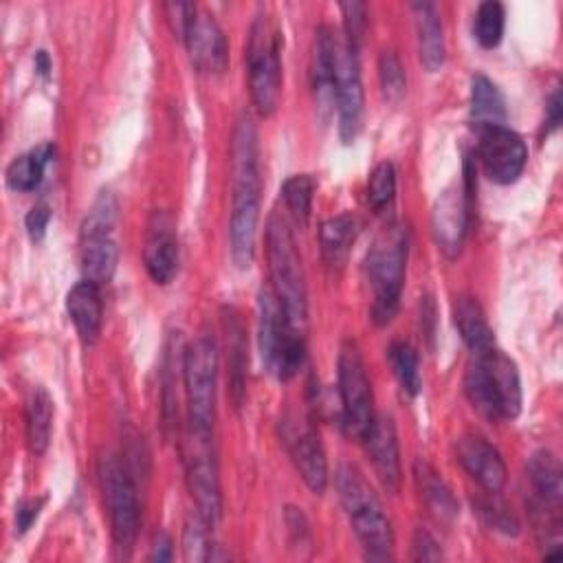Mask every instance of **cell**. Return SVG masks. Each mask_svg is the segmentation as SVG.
<instances>
[{
    "instance_id": "obj_1",
    "label": "cell",
    "mask_w": 563,
    "mask_h": 563,
    "mask_svg": "<svg viewBox=\"0 0 563 563\" xmlns=\"http://www.w3.org/2000/svg\"><path fill=\"white\" fill-rule=\"evenodd\" d=\"M260 145L257 130L249 114L235 121L231 136V218L229 244L238 268H249L255 255V235L260 220Z\"/></svg>"
},
{
    "instance_id": "obj_2",
    "label": "cell",
    "mask_w": 563,
    "mask_h": 563,
    "mask_svg": "<svg viewBox=\"0 0 563 563\" xmlns=\"http://www.w3.org/2000/svg\"><path fill=\"white\" fill-rule=\"evenodd\" d=\"M407 255L409 229L402 222L385 224L365 255V275L372 288V321L376 325H387L398 312Z\"/></svg>"
},
{
    "instance_id": "obj_3",
    "label": "cell",
    "mask_w": 563,
    "mask_h": 563,
    "mask_svg": "<svg viewBox=\"0 0 563 563\" xmlns=\"http://www.w3.org/2000/svg\"><path fill=\"white\" fill-rule=\"evenodd\" d=\"M334 488L352 523V530L365 550V556L369 561L391 559V548H394L391 521L385 515L378 495L374 493L369 482L363 477V473L350 462L339 464L334 473Z\"/></svg>"
},
{
    "instance_id": "obj_4",
    "label": "cell",
    "mask_w": 563,
    "mask_h": 563,
    "mask_svg": "<svg viewBox=\"0 0 563 563\" xmlns=\"http://www.w3.org/2000/svg\"><path fill=\"white\" fill-rule=\"evenodd\" d=\"M266 260L271 273V288L277 295L288 323L306 334L308 323V292L301 255L295 235L279 213H271L266 222Z\"/></svg>"
},
{
    "instance_id": "obj_5",
    "label": "cell",
    "mask_w": 563,
    "mask_h": 563,
    "mask_svg": "<svg viewBox=\"0 0 563 563\" xmlns=\"http://www.w3.org/2000/svg\"><path fill=\"white\" fill-rule=\"evenodd\" d=\"M257 343L260 356L277 380H290L306 363V334L295 330L271 286H262L257 297Z\"/></svg>"
},
{
    "instance_id": "obj_6",
    "label": "cell",
    "mask_w": 563,
    "mask_h": 563,
    "mask_svg": "<svg viewBox=\"0 0 563 563\" xmlns=\"http://www.w3.org/2000/svg\"><path fill=\"white\" fill-rule=\"evenodd\" d=\"M183 385L187 396L189 429L202 435L213 433L218 345L209 332L198 334L183 352Z\"/></svg>"
},
{
    "instance_id": "obj_7",
    "label": "cell",
    "mask_w": 563,
    "mask_h": 563,
    "mask_svg": "<svg viewBox=\"0 0 563 563\" xmlns=\"http://www.w3.org/2000/svg\"><path fill=\"white\" fill-rule=\"evenodd\" d=\"M282 35L266 13L255 15L246 42L249 90L255 110L271 117L277 110L282 92Z\"/></svg>"
},
{
    "instance_id": "obj_8",
    "label": "cell",
    "mask_w": 563,
    "mask_h": 563,
    "mask_svg": "<svg viewBox=\"0 0 563 563\" xmlns=\"http://www.w3.org/2000/svg\"><path fill=\"white\" fill-rule=\"evenodd\" d=\"M99 486L103 506L110 519V534L121 556H128L141 523V508L136 497V484L117 455L108 453L99 460Z\"/></svg>"
},
{
    "instance_id": "obj_9",
    "label": "cell",
    "mask_w": 563,
    "mask_h": 563,
    "mask_svg": "<svg viewBox=\"0 0 563 563\" xmlns=\"http://www.w3.org/2000/svg\"><path fill=\"white\" fill-rule=\"evenodd\" d=\"M339 376V400H341V424L347 435L363 440L374 422V398L372 385L365 372L363 356L354 341H345L336 358Z\"/></svg>"
},
{
    "instance_id": "obj_10",
    "label": "cell",
    "mask_w": 563,
    "mask_h": 563,
    "mask_svg": "<svg viewBox=\"0 0 563 563\" xmlns=\"http://www.w3.org/2000/svg\"><path fill=\"white\" fill-rule=\"evenodd\" d=\"M183 464L187 488L196 501L198 515L213 528L222 515V495L211 435L187 429L183 438Z\"/></svg>"
},
{
    "instance_id": "obj_11",
    "label": "cell",
    "mask_w": 563,
    "mask_h": 563,
    "mask_svg": "<svg viewBox=\"0 0 563 563\" xmlns=\"http://www.w3.org/2000/svg\"><path fill=\"white\" fill-rule=\"evenodd\" d=\"M334 108L339 117V136L343 143H352L358 136L363 121V84L356 51L343 37L336 40Z\"/></svg>"
},
{
    "instance_id": "obj_12",
    "label": "cell",
    "mask_w": 563,
    "mask_h": 563,
    "mask_svg": "<svg viewBox=\"0 0 563 563\" xmlns=\"http://www.w3.org/2000/svg\"><path fill=\"white\" fill-rule=\"evenodd\" d=\"M477 154L486 176L497 185L515 183L528 161L523 139L508 125H488L477 130Z\"/></svg>"
},
{
    "instance_id": "obj_13",
    "label": "cell",
    "mask_w": 563,
    "mask_h": 563,
    "mask_svg": "<svg viewBox=\"0 0 563 563\" xmlns=\"http://www.w3.org/2000/svg\"><path fill=\"white\" fill-rule=\"evenodd\" d=\"M471 198L462 183H451L433 202L431 211V231L438 249L446 257H457L464 244L468 227Z\"/></svg>"
},
{
    "instance_id": "obj_14",
    "label": "cell",
    "mask_w": 563,
    "mask_h": 563,
    "mask_svg": "<svg viewBox=\"0 0 563 563\" xmlns=\"http://www.w3.org/2000/svg\"><path fill=\"white\" fill-rule=\"evenodd\" d=\"M282 438L306 486L314 495H321L328 486V460L317 431L303 422L284 420Z\"/></svg>"
},
{
    "instance_id": "obj_15",
    "label": "cell",
    "mask_w": 563,
    "mask_h": 563,
    "mask_svg": "<svg viewBox=\"0 0 563 563\" xmlns=\"http://www.w3.org/2000/svg\"><path fill=\"white\" fill-rule=\"evenodd\" d=\"M143 264L152 282L169 284L178 273L176 222L167 211H154L147 220L143 242Z\"/></svg>"
},
{
    "instance_id": "obj_16",
    "label": "cell",
    "mask_w": 563,
    "mask_h": 563,
    "mask_svg": "<svg viewBox=\"0 0 563 563\" xmlns=\"http://www.w3.org/2000/svg\"><path fill=\"white\" fill-rule=\"evenodd\" d=\"M185 46L194 68L202 75H222L229 64V46L220 24L213 15L198 11L187 35Z\"/></svg>"
},
{
    "instance_id": "obj_17",
    "label": "cell",
    "mask_w": 563,
    "mask_h": 563,
    "mask_svg": "<svg viewBox=\"0 0 563 563\" xmlns=\"http://www.w3.org/2000/svg\"><path fill=\"white\" fill-rule=\"evenodd\" d=\"M455 455L462 468L486 490L499 493L506 484V464L499 451L482 435L468 433L455 442Z\"/></svg>"
},
{
    "instance_id": "obj_18",
    "label": "cell",
    "mask_w": 563,
    "mask_h": 563,
    "mask_svg": "<svg viewBox=\"0 0 563 563\" xmlns=\"http://www.w3.org/2000/svg\"><path fill=\"white\" fill-rule=\"evenodd\" d=\"M361 442L365 444L367 457L380 484L389 493H396L400 486V449L391 416H374V422Z\"/></svg>"
},
{
    "instance_id": "obj_19",
    "label": "cell",
    "mask_w": 563,
    "mask_h": 563,
    "mask_svg": "<svg viewBox=\"0 0 563 563\" xmlns=\"http://www.w3.org/2000/svg\"><path fill=\"white\" fill-rule=\"evenodd\" d=\"M66 312L79 334V339L90 345L97 341L103 321L101 286L88 279L77 282L66 295Z\"/></svg>"
},
{
    "instance_id": "obj_20",
    "label": "cell",
    "mask_w": 563,
    "mask_h": 563,
    "mask_svg": "<svg viewBox=\"0 0 563 563\" xmlns=\"http://www.w3.org/2000/svg\"><path fill=\"white\" fill-rule=\"evenodd\" d=\"M336 35L330 26H319L312 53V88L317 108L323 119L334 106V62H336Z\"/></svg>"
},
{
    "instance_id": "obj_21",
    "label": "cell",
    "mask_w": 563,
    "mask_h": 563,
    "mask_svg": "<svg viewBox=\"0 0 563 563\" xmlns=\"http://www.w3.org/2000/svg\"><path fill=\"white\" fill-rule=\"evenodd\" d=\"M413 22L418 35V57L427 73H435L444 64V33L438 7L433 2H413Z\"/></svg>"
},
{
    "instance_id": "obj_22",
    "label": "cell",
    "mask_w": 563,
    "mask_h": 563,
    "mask_svg": "<svg viewBox=\"0 0 563 563\" xmlns=\"http://www.w3.org/2000/svg\"><path fill=\"white\" fill-rule=\"evenodd\" d=\"M453 321H455V328H457L462 341L473 352V356L495 350L493 328L488 325V319L475 297H468V295L455 297Z\"/></svg>"
},
{
    "instance_id": "obj_23",
    "label": "cell",
    "mask_w": 563,
    "mask_h": 563,
    "mask_svg": "<svg viewBox=\"0 0 563 563\" xmlns=\"http://www.w3.org/2000/svg\"><path fill=\"white\" fill-rule=\"evenodd\" d=\"M526 477L532 488V499L545 504L550 508H559L563 504V471L559 460L541 449L534 451L526 462Z\"/></svg>"
},
{
    "instance_id": "obj_24",
    "label": "cell",
    "mask_w": 563,
    "mask_h": 563,
    "mask_svg": "<svg viewBox=\"0 0 563 563\" xmlns=\"http://www.w3.org/2000/svg\"><path fill=\"white\" fill-rule=\"evenodd\" d=\"M413 482L420 499L433 517H438L440 521H451L460 515V504L453 497V490L442 479V475L422 457L413 462Z\"/></svg>"
},
{
    "instance_id": "obj_25",
    "label": "cell",
    "mask_w": 563,
    "mask_h": 563,
    "mask_svg": "<svg viewBox=\"0 0 563 563\" xmlns=\"http://www.w3.org/2000/svg\"><path fill=\"white\" fill-rule=\"evenodd\" d=\"M486 363V369L490 374V380L495 385V391L499 396L501 402V411H504V420H512L519 416L521 411V380H519V372L512 358H508L504 352H499L497 347L479 354Z\"/></svg>"
},
{
    "instance_id": "obj_26",
    "label": "cell",
    "mask_w": 563,
    "mask_h": 563,
    "mask_svg": "<svg viewBox=\"0 0 563 563\" xmlns=\"http://www.w3.org/2000/svg\"><path fill=\"white\" fill-rule=\"evenodd\" d=\"M79 260H81V273L84 279L95 282V284H108L114 275L117 260H119V249L112 235H81V249H79Z\"/></svg>"
},
{
    "instance_id": "obj_27",
    "label": "cell",
    "mask_w": 563,
    "mask_h": 563,
    "mask_svg": "<svg viewBox=\"0 0 563 563\" xmlns=\"http://www.w3.org/2000/svg\"><path fill=\"white\" fill-rule=\"evenodd\" d=\"M464 394L468 398V402L473 405V409L490 420V422H499L504 420V411H501V402L499 396L495 391V385L490 380V374L486 369V363L482 356H475L464 372Z\"/></svg>"
},
{
    "instance_id": "obj_28",
    "label": "cell",
    "mask_w": 563,
    "mask_h": 563,
    "mask_svg": "<svg viewBox=\"0 0 563 563\" xmlns=\"http://www.w3.org/2000/svg\"><path fill=\"white\" fill-rule=\"evenodd\" d=\"M356 233H358V224H356V218L350 213L334 216L321 224L319 244H321L323 262L330 268H336V271L343 268L350 255V249L356 240Z\"/></svg>"
},
{
    "instance_id": "obj_29",
    "label": "cell",
    "mask_w": 563,
    "mask_h": 563,
    "mask_svg": "<svg viewBox=\"0 0 563 563\" xmlns=\"http://www.w3.org/2000/svg\"><path fill=\"white\" fill-rule=\"evenodd\" d=\"M24 422H26V446L33 455H42L51 442L53 429V398L44 387H33L26 407H24Z\"/></svg>"
},
{
    "instance_id": "obj_30",
    "label": "cell",
    "mask_w": 563,
    "mask_h": 563,
    "mask_svg": "<svg viewBox=\"0 0 563 563\" xmlns=\"http://www.w3.org/2000/svg\"><path fill=\"white\" fill-rule=\"evenodd\" d=\"M508 117L504 95L486 75H473L471 79V121L473 125H504Z\"/></svg>"
},
{
    "instance_id": "obj_31",
    "label": "cell",
    "mask_w": 563,
    "mask_h": 563,
    "mask_svg": "<svg viewBox=\"0 0 563 563\" xmlns=\"http://www.w3.org/2000/svg\"><path fill=\"white\" fill-rule=\"evenodd\" d=\"M55 158V145L53 143H42L33 147L29 154L15 156L9 167H7V185L13 191L29 194L40 187L46 165Z\"/></svg>"
},
{
    "instance_id": "obj_32",
    "label": "cell",
    "mask_w": 563,
    "mask_h": 563,
    "mask_svg": "<svg viewBox=\"0 0 563 563\" xmlns=\"http://www.w3.org/2000/svg\"><path fill=\"white\" fill-rule=\"evenodd\" d=\"M387 356L405 394L418 396L422 389V378L418 369V352L413 350V345H409L407 341H394L387 350Z\"/></svg>"
},
{
    "instance_id": "obj_33",
    "label": "cell",
    "mask_w": 563,
    "mask_h": 563,
    "mask_svg": "<svg viewBox=\"0 0 563 563\" xmlns=\"http://www.w3.org/2000/svg\"><path fill=\"white\" fill-rule=\"evenodd\" d=\"M227 343H229V383H231V396L235 407L242 405L244 398V330L238 317L231 314L229 330H227Z\"/></svg>"
},
{
    "instance_id": "obj_34",
    "label": "cell",
    "mask_w": 563,
    "mask_h": 563,
    "mask_svg": "<svg viewBox=\"0 0 563 563\" xmlns=\"http://www.w3.org/2000/svg\"><path fill=\"white\" fill-rule=\"evenodd\" d=\"M504 4L497 0H486L477 7L475 20H473V33L482 48H495L501 42L504 35Z\"/></svg>"
},
{
    "instance_id": "obj_35",
    "label": "cell",
    "mask_w": 563,
    "mask_h": 563,
    "mask_svg": "<svg viewBox=\"0 0 563 563\" xmlns=\"http://www.w3.org/2000/svg\"><path fill=\"white\" fill-rule=\"evenodd\" d=\"M119 218V205L112 191L103 189L99 196L92 200L84 222H81V235H112Z\"/></svg>"
},
{
    "instance_id": "obj_36",
    "label": "cell",
    "mask_w": 563,
    "mask_h": 563,
    "mask_svg": "<svg viewBox=\"0 0 563 563\" xmlns=\"http://www.w3.org/2000/svg\"><path fill=\"white\" fill-rule=\"evenodd\" d=\"M475 512L484 521L486 528L501 532L506 537H517L519 534V521L510 512V508L497 497V493H486V497H477L473 501Z\"/></svg>"
},
{
    "instance_id": "obj_37",
    "label": "cell",
    "mask_w": 563,
    "mask_h": 563,
    "mask_svg": "<svg viewBox=\"0 0 563 563\" xmlns=\"http://www.w3.org/2000/svg\"><path fill=\"white\" fill-rule=\"evenodd\" d=\"M312 194H314V180L308 174H295L286 178L282 185V198L286 202V209L301 224H306L310 218Z\"/></svg>"
},
{
    "instance_id": "obj_38",
    "label": "cell",
    "mask_w": 563,
    "mask_h": 563,
    "mask_svg": "<svg viewBox=\"0 0 563 563\" xmlns=\"http://www.w3.org/2000/svg\"><path fill=\"white\" fill-rule=\"evenodd\" d=\"M209 523L196 515L185 521L183 528V554L187 561H213V541L209 537Z\"/></svg>"
},
{
    "instance_id": "obj_39",
    "label": "cell",
    "mask_w": 563,
    "mask_h": 563,
    "mask_svg": "<svg viewBox=\"0 0 563 563\" xmlns=\"http://www.w3.org/2000/svg\"><path fill=\"white\" fill-rule=\"evenodd\" d=\"M394 194H396V169L389 161H383L372 169L367 178V202L376 213H380L391 205Z\"/></svg>"
},
{
    "instance_id": "obj_40",
    "label": "cell",
    "mask_w": 563,
    "mask_h": 563,
    "mask_svg": "<svg viewBox=\"0 0 563 563\" xmlns=\"http://www.w3.org/2000/svg\"><path fill=\"white\" fill-rule=\"evenodd\" d=\"M378 79L383 97L389 103H398L407 90V75L400 64V57L394 51H383L378 57Z\"/></svg>"
},
{
    "instance_id": "obj_41",
    "label": "cell",
    "mask_w": 563,
    "mask_h": 563,
    "mask_svg": "<svg viewBox=\"0 0 563 563\" xmlns=\"http://www.w3.org/2000/svg\"><path fill=\"white\" fill-rule=\"evenodd\" d=\"M339 9H341V15H343V31H345L343 40L354 51H358V46L363 42V35H365V26H367V7L363 2L350 0V2H341Z\"/></svg>"
},
{
    "instance_id": "obj_42",
    "label": "cell",
    "mask_w": 563,
    "mask_h": 563,
    "mask_svg": "<svg viewBox=\"0 0 563 563\" xmlns=\"http://www.w3.org/2000/svg\"><path fill=\"white\" fill-rule=\"evenodd\" d=\"M165 13H167V20H169V26H172L174 35L178 40H185L198 9H196L194 2H167Z\"/></svg>"
},
{
    "instance_id": "obj_43",
    "label": "cell",
    "mask_w": 563,
    "mask_h": 563,
    "mask_svg": "<svg viewBox=\"0 0 563 563\" xmlns=\"http://www.w3.org/2000/svg\"><path fill=\"white\" fill-rule=\"evenodd\" d=\"M411 548H413V554H411L413 561H440L442 559V550H440L438 541L422 528L416 530Z\"/></svg>"
},
{
    "instance_id": "obj_44",
    "label": "cell",
    "mask_w": 563,
    "mask_h": 563,
    "mask_svg": "<svg viewBox=\"0 0 563 563\" xmlns=\"http://www.w3.org/2000/svg\"><path fill=\"white\" fill-rule=\"evenodd\" d=\"M48 220H51V207L40 202L35 205L26 218H24V224H26V233L33 242H42L44 240V233H46V227H48Z\"/></svg>"
},
{
    "instance_id": "obj_45",
    "label": "cell",
    "mask_w": 563,
    "mask_h": 563,
    "mask_svg": "<svg viewBox=\"0 0 563 563\" xmlns=\"http://www.w3.org/2000/svg\"><path fill=\"white\" fill-rule=\"evenodd\" d=\"M42 506H44V497L24 499V501H20L15 506V530H18V534H24L33 526V521L37 519Z\"/></svg>"
},
{
    "instance_id": "obj_46",
    "label": "cell",
    "mask_w": 563,
    "mask_h": 563,
    "mask_svg": "<svg viewBox=\"0 0 563 563\" xmlns=\"http://www.w3.org/2000/svg\"><path fill=\"white\" fill-rule=\"evenodd\" d=\"M563 119V101H561V90H554L548 106H545V123H543V132L545 136L552 134Z\"/></svg>"
},
{
    "instance_id": "obj_47",
    "label": "cell",
    "mask_w": 563,
    "mask_h": 563,
    "mask_svg": "<svg viewBox=\"0 0 563 563\" xmlns=\"http://www.w3.org/2000/svg\"><path fill=\"white\" fill-rule=\"evenodd\" d=\"M169 559H172V539L165 532H158L152 543L150 561H169Z\"/></svg>"
},
{
    "instance_id": "obj_48",
    "label": "cell",
    "mask_w": 563,
    "mask_h": 563,
    "mask_svg": "<svg viewBox=\"0 0 563 563\" xmlns=\"http://www.w3.org/2000/svg\"><path fill=\"white\" fill-rule=\"evenodd\" d=\"M35 70H37L42 77H48V73H51V59H48V53H46V51H37V53H35Z\"/></svg>"
}]
</instances>
